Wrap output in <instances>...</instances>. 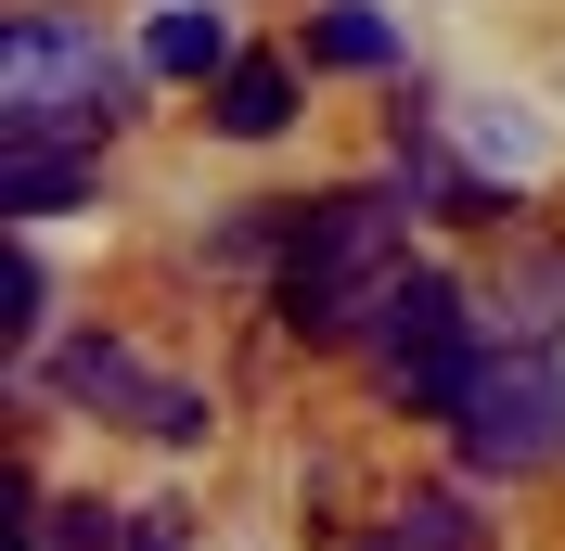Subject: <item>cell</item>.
I'll return each mask as SVG.
<instances>
[{"label": "cell", "instance_id": "obj_1", "mask_svg": "<svg viewBox=\"0 0 565 551\" xmlns=\"http://www.w3.org/2000/svg\"><path fill=\"white\" fill-rule=\"evenodd\" d=\"M398 270H412V231H398L386 193H321V206L282 218V334L309 346H348L373 334V309L398 295Z\"/></svg>", "mask_w": 565, "mask_h": 551}, {"label": "cell", "instance_id": "obj_2", "mask_svg": "<svg viewBox=\"0 0 565 551\" xmlns=\"http://www.w3.org/2000/svg\"><path fill=\"white\" fill-rule=\"evenodd\" d=\"M141 65L104 26H65V13H13L0 26V141H104L129 116Z\"/></svg>", "mask_w": 565, "mask_h": 551}, {"label": "cell", "instance_id": "obj_3", "mask_svg": "<svg viewBox=\"0 0 565 551\" xmlns=\"http://www.w3.org/2000/svg\"><path fill=\"white\" fill-rule=\"evenodd\" d=\"M450 436H462L476 475H540V462H565V359L540 334H501L489 359H476V385H462Z\"/></svg>", "mask_w": 565, "mask_h": 551}, {"label": "cell", "instance_id": "obj_4", "mask_svg": "<svg viewBox=\"0 0 565 551\" xmlns=\"http://www.w3.org/2000/svg\"><path fill=\"white\" fill-rule=\"evenodd\" d=\"M476 309H462L450 270H398V295L373 309V385H386L398 411H462V385H476Z\"/></svg>", "mask_w": 565, "mask_h": 551}, {"label": "cell", "instance_id": "obj_5", "mask_svg": "<svg viewBox=\"0 0 565 551\" xmlns=\"http://www.w3.org/2000/svg\"><path fill=\"white\" fill-rule=\"evenodd\" d=\"M52 398H77L90 423H129V436H154V449H206V398L193 385H168V372H141L129 346H104V334H77V346H52Z\"/></svg>", "mask_w": 565, "mask_h": 551}, {"label": "cell", "instance_id": "obj_6", "mask_svg": "<svg viewBox=\"0 0 565 551\" xmlns=\"http://www.w3.org/2000/svg\"><path fill=\"white\" fill-rule=\"evenodd\" d=\"M90 193V154L77 141H0V206L13 218H65Z\"/></svg>", "mask_w": 565, "mask_h": 551}, {"label": "cell", "instance_id": "obj_7", "mask_svg": "<svg viewBox=\"0 0 565 551\" xmlns=\"http://www.w3.org/2000/svg\"><path fill=\"white\" fill-rule=\"evenodd\" d=\"M282 116H296V65H282V52H232V65H218V129L270 141Z\"/></svg>", "mask_w": 565, "mask_h": 551}, {"label": "cell", "instance_id": "obj_8", "mask_svg": "<svg viewBox=\"0 0 565 551\" xmlns=\"http://www.w3.org/2000/svg\"><path fill=\"white\" fill-rule=\"evenodd\" d=\"M501 334H565V244H527L514 270H501Z\"/></svg>", "mask_w": 565, "mask_h": 551}, {"label": "cell", "instance_id": "obj_9", "mask_svg": "<svg viewBox=\"0 0 565 551\" xmlns=\"http://www.w3.org/2000/svg\"><path fill=\"white\" fill-rule=\"evenodd\" d=\"M141 65H154V77H218V65H232V26L180 0V13H154V39H141Z\"/></svg>", "mask_w": 565, "mask_h": 551}, {"label": "cell", "instance_id": "obj_10", "mask_svg": "<svg viewBox=\"0 0 565 551\" xmlns=\"http://www.w3.org/2000/svg\"><path fill=\"white\" fill-rule=\"evenodd\" d=\"M373 551H489V526H476V500L424 487V500H398V526H386Z\"/></svg>", "mask_w": 565, "mask_h": 551}, {"label": "cell", "instance_id": "obj_11", "mask_svg": "<svg viewBox=\"0 0 565 551\" xmlns=\"http://www.w3.org/2000/svg\"><path fill=\"white\" fill-rule=\"evenodd\" d=\"M309 65H348V77H373V65H398V39H386V13H360V0H334L309 26Z\"/></svg>", "mask_w": 565, "mask_h": 551}, {"label": "cell", "instance_id": "obj_12", "mask_svg": "<svg viewBox=\"0 0 565 551\" xmlns=\"http://www.w3.org/2000/svg\"><path fill=\"white\" fill-rule=\"evenodd\" d=\"M116 539H129V526H116L104 500H39L26 514V551H116Z\"/></svg>", "mask_w": 565, "mask_h": 551}, {"label": "cell", "instance_id": "obj_13", "mask_svg": "<svg viewBox=\"0 0 565 551\" xmlns=\"http://www.w3.org/2000/svg\"><path fill=\"white\" fill-rule=\"evenodd\" d=\"M39 309H52V282H39L26 244H13V257H0V346H13V359L39 346Z\"/></svg>", "mask_w": 565, "mask_h": 551}]
</instances>
